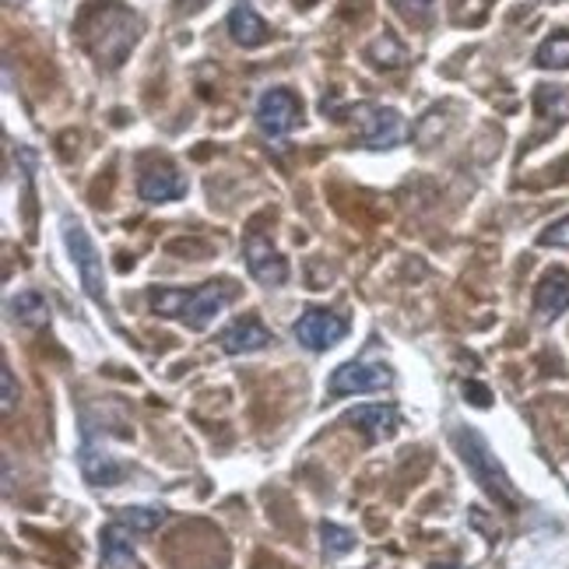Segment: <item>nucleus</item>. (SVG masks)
<instances>
[{"instance_id":"6ab92c4d","label":"nucleus","mask_w":569,"mask_h":569,"mask_svg":"<svg viewBox=\"0 0 569 569\" xmlns=\"http://www.w3.org/2000/svg\"><path fill=\"white\" fill-rule=\"evenodd\" d=\"M8 310H11V317L18 320V323H42L50 317V306H47V299H42L39 292H21L18 299H11L8 302Z\"/></svg>"},{"instance_id":"39448f33","label":"nucleus","mask_w":569,"mask_h":569,"mask_svg":"<svg viewBox=\"0 0 569 569\" xmlns=\"http://www.w3.org/2000/svg\"><path fill=\"white\" fill-rule=\"evenodd\" d=\"M257 127L268 141H281L302 120V102L289 89H268L257 99Z\"/></svg>"},{"instance_id":"423d86ee","label":"nucleus","mask_w":569,"mask_h":569,"mask_svg":"<svg viewBox=\"0 0 569 569\" xmlns=\"http://www.w3.org/2000/svg\"><path fill=\"white\" fill-rule=\"evenodd\" d=\"M352 117H356V127H359V138L366 148H393V144H401L405 138V123L398 117V109H390V106H373V102H359L352 109Z\"/></svg>"},{"instance_id":"4468645a","label":"nucleus","mask_w":569,"mask_h":569,"mask_svg":"<svg viewBox=\"0 0 569 569\" xmlns=\"http://www.w3.org/2000/svg\"><path fill=\"white\" fill-rule=\"evenodd\" d=\"M566 310H569V271L552 268L541 274L538 289H535V313L541 320H556Z\"/></svg>"},{"instance_id":"9b49d317","label":"nucleus","mask_w":569,"mask_h":569,"mask_svg":"<svg viewBox=\"0 0 569 569\" xmlns=\"http://www.w3.org/2000/svg\"><path fill=\"white\" fill-rule=\"evenodd\" d=\"M218 345H222L229 356H250L271 345V331L257 317H239L218 335Z\"/></svg>"},{"instance_id":"9d476101","label":"nucleus","mask_w":569,"mask_h":569,"mask_svg":"<svg viewBox=\"0 0 569 569\" xmlns=\"http://www.w3.org/2000/svg\"><path fill=\"white\" fill-rule=\"evenodd\" d=\"M345 422L359 429L369 443H383L390 440L393 432H398V411H393L390 405H362V408H352L345 415Z\"/></svg>"},{"instance_id":"7ed1b4c3","label":"nucleus","mask_w":569,"mask_h":569,"mask_svg":"<svg viewBox=\"0 0 569 569\" xmlns=\"http://www.w3.org/2000/svg\"><path fill=\"white\" fill-rule=\"evenodd\" d=\"M450 440H453L457 453H461L465 468L471 471V478L478 481V486L486 489V492L499 502V507L517 510V507H520V496H517V489L510 486L507 471L499 468L496 453H492L489 443H486V436L461 426V429H453V432H450Z\"/></svg>"},{"instance_id":"f8f14e48","label":"nucleus","mask_w":569,"mask_h":569,"mask_svg":"<svg viewBox=\"0 0 569 569\" xmlns=\"http://www.w3.org/2000/svg\"><path fill=\"white\" fill-rule=\"evenodd\" d=\"M247 268L260 284H281L284 278H289L284 257L271 247V239H264V236L247 239Z\"/></svg>"},{"instance_id":"a211bd4d","label":"nucleus","mask_w":569,"mask_h":569,"mask_svg":"<svg viewBox=\"0 0 569 569\" xmlns=\"http://www.w3.org/2000/svg\"><path fill=\"white\" fill-rule=\"evenodd\" d=\"M535 60H538V68H545V71L569 68V32H556V36L545 39L538 47V53H535Z\"/></svg>"},{"instance_id":"5701e85b","label":"nucleus","mask_w":569,"mask_h":569,"mask_svg":"<svg viewBox=\"0 0 569 569\" xmlns=\"http://www.w3.org/2000/svg\"><path fill=\"white\" fill-rule=\"evenodd\" d=\"M465 398L478 408H489L492 405V393L486 387H478V383H465Z\"/></svg>"},{"instance_id":"b1692460","label":"nucleus","mask_w":569,"mask_h":569,"mask_svg":"<svg viewBox=\"0 0 569 569\" xmlns=\"http://www.w3.org/2000/svg\"><path fill=\"white\" fill-rule=\"evenodd\" d=\"M411 4L426 11V8H429V0H401V8H411Z\"/></svg>"},{"instance_id":"f257e3e1","label":"nucleus","mask_w":569,"mask_h":569,"mask_svg":"<svg viewBox=\"0 0 569 569\" xmlns=\"http://www.w3.org/2000/svg\"><path fill=\"white\" fill-rule=\"evenodd\" d=\"M232 299L229 281H208L201 289H151L148 302L151 310L166 320H180L190 331H204V327L226 310Z\"/></svg>"},{"instance_id":"f03ea898","label":"nucleus","mask_w":569,"mask_h":569,"mask_svg":"<svg viewBox=\"0 0 569 569\" xmlns=\"http://www.w3.org/2000/svg\"><path fill=\"white\" fill-rule=\"evenodd\" d=\"M81 39L99 63L120 68L123 57L134 50V42H138V18L109 0V4L81 18Z\"/></svg>"},{"instance_id":"4be33fe9","label":"nucleus","mask_w":569,"mask_h":569,"mask_svg":"<svg viewBox=\"0 0 569 569\" xmlns=\"http://www.w3.org/2000/svg\"><path fill=\"white\" fill-rule=\"evenodd\" d=\"M0 390H4V401H0V408H4V415L14 411V401H18V387H14V373L4 366L0 369Z\"/></svg>"},{"instance_id":"2eb2a0df","label":"nucleus","mask_w":569,"mask_h":569,"mask_svg":"<svg viewBox=\"0 0 569 569\" xmlns=\"http://www.w3.org/2000/svg\"><path fill=\"white\" fill-rule=\"evenodd\" d=\"M229 36L236 47H243V50H257V47H264L268 42V26H264V18H260L250 4H236L229 11Z\"/></svg>"},{"instance_id":"1a4fd4ad","label":"nucleus","mask_w":569,"mask_h":569,"mask_svg":"<svg viewBox=\"0 0 569 569\" xmlns=\"http://www.w3.org/2000/svg\"><path fill=\"white\" fill-rule=\"evenodd\" d=\"M138 193L141 201L148 204H169V201H180V197L187 193V177L169 162H159L141 172L138 180Z\"/></svg>"},{"instance_id":"dca6fc26","label":"nucleus","mask_w":569,"mask_h":569,"mask_svg":"<svg viewBox=\"0 0 569 569\" xmlns=\"http://www.w3.org/2000/svg\"><path fill=\"white\" fill-rule=\"evenodd\" d=\"M78 461H81V471H84V478L92 481V486H117V481L123 478V468L106 450H96L92 440L81 443Z\"/></svg>"},{"instance_id":"20e7f679","label":"nucleus","mask_w":569,"mask_h":569,"mask_svg":"<svg viewBox=\"0 0 569 569\" xmlns=\"http://www.w3.org/2000/svg\"><path fill=\"white\" fill-rule=\"evenodd\" d=\"M63 243L71 250V260L78 268V278H81V289L92 302H102L106 306V271H102V253L99 247L92 243V236L84 232V226L78 218H63Z\"/></svg>"},{"instance_id":"ddd939ff","label":"nucleus","mask_w":569,"mask_h":569,"mask_svg":"<svg viewBox=\"0 0 569 569\" xmlns=\"http://www.w3.org/2000/svg\"><path fill=\"white\" fill-rule=\"evenodd\" d=\"M134 535L123 520L106 523L102 535H99V559L102 569H130L134 566Z\"/></svg>"},{"instance_id":"6e6552de","label":"nucleus","mask_w":569,"mask_h":569,"mask_svg":"<svg viewBox=\"0 0 569 569\" xmlns=\"http://www.w3.org/2000/svg\"><path fill=\"white\" fill-rule=\"evenodd\" d=\"M390 383H393V373L383 362H345L335 369L327 390L341 398V393H373V390H383Z\"/></svg>"},{"instance_id":"aec40b11","label":"nucleus","mask_w":569,"mask_h":569,"mask_svg":"<svg viewBox=\"0 0 569 569\" xmlns=\"http://www.w3.org/2000/svg\"><path fill=\"white\" fill-rule=\"evenodd\" d=\"M320 538H323V552L327 556H345L356 549V535L338 528V523H320Z\"/></svg>"},{"instance_id":"0eeeda50","label":"nucleus","mask_w":569,"mask_h":569,"mask_svg":"<svg viewBox=\"0 0 569 569\" xmlns=\"http://www.w3.org/2000/svg\"><path fill=\"white\" fill-rule=\"evenodd\" d=\"M292 335L302 348H310V352H327V348H335L348 335V320L327 310H306L296 320Z\"/></svg>"},{"instance_id":"412c9836","label":"nucleus","mask_w":569,"mask_h":569,"mask_svg":"<svg viewBox=\"0 0 569 569\" xmlns=\"http://www.w3.org/2000/svg\"><path fill=\"white\" fill-rule=\"evenodd\" d=\"M538 243H541V247H566V250H569V214L559 218V222H552L549 229H545V232L538 236Z\"/></svg>"},{"instance_id":"f3484780","label":"nucleus","mask_w":569,"mask_h":569,"mask_svg":"<svg viewBox=\"0 0 569 569\" xmlns=\"http://www.w3.org/2000/svg\"><path fill=\"white\" fill-rule=\"evenodd\" d=\"M117 520H123L127 528L138 535H151L166 523V510L162 507H123L117 510Z\"/></svg>"}]
</instances>
